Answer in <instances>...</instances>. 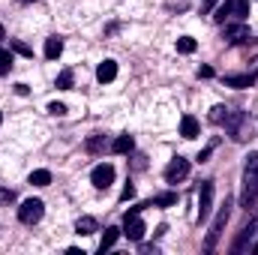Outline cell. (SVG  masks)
<instances>
[{
  "label": "cell",
  "instance_id": "obj_1",
  "mask_svg": "<svg viewBox=\"0 0 258 255\" xmlns=\"http://www.w3.org/2000/svg\"><path fill=\"white\" fill-rule=\"evenodd\" d=\"M243 207H255L258 204V153H252L246 159V168H243Z\"/></svg>",
  "mask_w": 258,
  "mask_h": 255
},
{
  "label": "cell",
  "instance_id": "obj_2",
  "mask_svg": "<svg viewBox=\"0 0 258 255\" xmlns=\"http://www.w3.org/2000/svg\"><path fill=\"white\" fill-rule=\"evenodd\" d=\"M228 216H231V201L225 198V204L219 207V213H216V219H213V225H210V231H207V237H204V249H207V252L216 249V243H219V237H222V228H225V222H228Z\"/></svg>",
  "mask_w": 258,
  "mask_h": 255
},
{
  "label": "cell",
  "instance_id": "obj_3",
  "mask_svg": "<svg viewBox=\"0 0 258 255\" xmlns=\"http://www.w3.org/2000/svg\"><path fill=\"white\" fill-rule=\"evenodd\" d=\"M246 15H249V3H246V0H225V3L216 9V21H219V24H225L228 18L243 21Z\"/></svg>",
  "mask_w": 258,
  "mask_h": 255
},
{
  "label": "cell",
  "instance_id": "obj_4",
  "mask_svg": "<svg viewBox=\"0 0 258 255\" xmlns=\"http://www.w3.org/2000/svg\"><path fill=\"white\" fill-rule=\"evenodd\" d=\"M42 213H45V204H42L39 198H27V201L18 207V219H21L24 225H36V222L42 219Z\"/></svg>",
  "mask_w": 258,
  "mask_h": 255
},
{
  "label": "cell",
  "instance_id": "obj_5",
  "mask_svg": "<svg viewBox=\"0 0 258 255\" xmlns=\"http://www.w3.org/2000/svg\"><path fill=\"white\" fill-rule=\"evenodd\" d=\"M141 207H144V204H141ZM141 207H132V210H129L126 219H123V231H120V234H126L129 240H135V243H138V240L144 237V231H147V228H144V222L138 219Z\"/></svg>",
  "mask_w": 258,
  "mask_h": 255
},
{
  "label": "cell",
  "instance_id": "obj_6",
  "mask_svg": "<svg viewBox=\"0 0 258 255\" xmlns=\"http://www.w3.org/2000/svg\"><path fill=\"white\" fill-rule=\"evenodd\" d=\"M186 174H189V159H183V156H174V159L165 165V180H168V183H180Z\"/></svg>",
  "mask_w": 258,
  "mask_h": 255
},
{
  "label": "cell",
  "instance_id": "obj_7",
  "mask_svg": "<svg viewBox=\"0 0 258 255\" xmlns=\"http://www.w3.org/2000/svg\"><path fill=\"white\" fill-rule=\"evenodd\" d=\"M90 180H93V186H96V189H108V186L114 183V165H108V162H99V165L93 168Z\"/></svg>",
  "mask_w": 258,
  "mask_h": 255
},
{
  "label": "cell",
  "instance_id": "obj_8",
  "mask_svg": "<svg viewBox=\"0 0 258 255\" xmlns=\"http://www.w3.org/2000/svg\"><path fill=\"white\" fill-rule=\"evenodd\" d=\"M210 207H213V180H204L198 192V219H207Z\"/></svg>",
  "mask_w": 258,
  "mask_h": 255
},
{
  "label": "cell",
  "instance_id": "obj_9",
  "mask_svg": "<svg viewBox=\"0 0 258 255\" xmlns=\"http://www.w3.org/2000/svg\"><path fill=\"white\" fill-rule=\"evenodd\" d=\"M258 231V216L249 222V225H243V231H240V237L234 240V246H231V252L234 255H240V252H246V246H249V240H252V234Z\"/></svg>",
  "mask_w": 258,
  "mask_h": 255
},
{
  "label": "cell",
  "instance_id": "obj_10",
  "mask_svg": "<svg viewBox=\"0 0 258 255\" xmlns=\"http://www.w3.org/2000/svg\"><path fill=\"white\" fill-rule=\"evenodd\" d=\"M222 36H225L228 42H243V39H249V27H246V24H225Z\"/></svg>",
  "mask_w": 258,
  "mask_h": 255
},
{
  "label": "cell",
  "instance_id": "obj_11",
  "mask_svg": "<svg viewBox=\"0 0 258 255\" xmlns=\"http://www.w3.org/2000/svg\"><path fill=\"white\" fill-rule=\"evenodd\" d=\"M96 78L105 84V81H114L117 78V63L114 60H102V63L96 66Z\"/></svg>",
  "mask_w": 258,
  "mask_h": 255
},
{
  "label": "cell",
  "instance_id": "obj_12",
  "mask_svg": "<svg viewBox=\"0 0 258 255\" xmlns=\"http://www.w3.org/2000/svg\"><path fill=\"white\" fill-rule=\"evenodd\" d=\"M60 54H63V39L60 36H48L45 39V57L48 60H57Z\"/></svg>",
  "mask_w": 258,
  "mask_h": 255
},
{
  "label": "cell",
  "instance_id": "obj_13",
  "mask_svg": "<svg viewBox=\"0 0 258 255\" xmlns=\"http://www.w3.org/2000/svg\"><path fill=\"white\" fill-rule=\"evenodd\" d=\"M222 81H225V87H237V90H243V87H252L255 75H225Z\"/></svg>",
  "mask_w": 258,
  "mask_h": 255
},
{
  "label": "cell",
  "instance_id": "obj_14",
  "mask_svg": "<svg viewBox=\"0 0 258 255\" xmlns=\"http://www.w3.org/2000/svg\"><path fill=\"white\" fill-rule=\"evenodd\" d=\"M180 135H183V138H195V135H198V120H195L192 114H183V120H180Z\"/></svg>",
  "mask_w": 258,
  "mask_h": 255
},
{
  "label": "cell",
  "instance_id": "obj_15",
  "mask_svg": "<svg viewBox=\"0 0 258 255\" xmlns=\"http://www.w3.org/2000/svg\"><path fill=\"white\" fill-rule=\"evenodd\" d=\"M117 237H120V228H105V234H102V243H99V252H105V249H111L114 243H117Z\"/></svg>",
  "mask_w": 258,
  "mask_h": 255
},
{
  "label": "cell",
  "instance_id": "obj_16",
  "mask_svg": "<svg viewBox=\"0 0 258 255\" xmlns=\"http://www.w3.org/2000/svg\"><path fill=\"white\" fill-rule=\"evenodd\" d=\"M132 147H135L132 135H117V138H114V144H111V150H114V153H129Z\"/></svg>",
  "mask_w": 258,
  "mask_h": 255
},
{
  "label": "cell",
  "instance_id": "obj_17",
  "mask_svg": "<svg viewBox=\"0 0 258 255\" xmlns=\"http://www.w3.org/2000/svg\"><path fill=\"white\" fill-rule=\"evenodd\" d=\"M75 231H78V234H93V231H96V219H93V216H81V219L75 222Z\"/></svg>",
  "mask_w": 258,
  "mask_h": 255
},
{
  "label": "cell",
  "instance_id": "obj_18",
  "mask_svg": "<svg viewBox=\"0 0 258 255\" xmlns=\"http://www.w3.org/2000/svg\"><path fill=\"white\" fill-rule=\"evenodd\" d=\"M87 153H102L105 150V135H93V138H87Z\"/></svg>",
  "mask_w": 258,
  "mask_h": 255
},
{
  "label": "cell",
  "instance_id": "obj_19",
  "mask_svg": "<svg viewBox=\"0 0 258 255\" xmlns=\"http://www.w3.org/2000/svg\"><path fill=\"white\" fill-rule=\"evenodd\" d=\"M30 183H33V186H48V183H51V171H45V168L33 171V174H30Z\"/></svg>",
  "mask_w": 258,
  "mask_h": 255
},
{
  "label": "cell",
  "instance_id": "obj_20",
  "mask_svg": "<svg viewBox=\"0 0 258 255\" xmlns=\"http://www.w3.org/2000/svg\"><path fill=\"white\" fill-rule=\"evenodd\" d=\"M153 204H156V207H171V204H177V195H174V192H162V195L153 198Z\"/></svg>",
  "mask_w": 258,
  "mask_h": 255
},
{
  "label": "cell",
  "instance_id": "obj_21",
  "mask_svg": "<svg viewBox=\"0 0 258 255\" xmlns=\"http://www.w3.org/2000/svg\"><path fill=\"white\" fill-rule=\"evenodd\" d=\"M177 51H180V54H192L195 51V39L192 36H180V39H177Z\"/></svg>",
  "mask_w": 258,
  "mask_h": 255
},
{
  "label": "cell",
  "instance_id": "obj_22",
  "mask_svg": "<svg viewBox=\"0 0 258 255\" xmlns=\"http://www.w3.org/2000/svg\"><path fill=\"white\" fill-rule=\"evenodd\" d=\"M57 87H60V90H69V87H72V69H63V72L57 75Z\"/></svg>",
  "mask_w": 258,
  "mask_h": 255
},
{
  "label": "cell",
  "instance_id": "obj_23",
  "mask_svg": "<svg viewBox=\"0 0 258 255\" xmlns=\"http://www.w3.org/2000/svg\"><path fill=\"white\" fill-rule=\"evenodd\" d=\"M225 117H228V108H222V105H216V108L210 111V120H213V123H225Z\"/></svg>",
  "mask_w": 258,
  "mask_h": 255
},
{
  "label": "cell",
  "instance_id": "obj_24",
  "mask_svg": "<svg viewBox=\"0 0 258 255\" xmlns=\"http://www.w3.org/2000/svg\"><path fill=\"white\" fill-rule=\"evenodd\" d=\"M12 69V54L9 51H0V75H6Z\"/></svg>",
  "mask_w": 258,
  "mask_h": 255
},
{
  "label": "cell",
  "instance_id": "obj_25",
  "mask_svg": "<svg viewBox=\"0 0 258 255\" xmlns=\"http://www.w3.org/2000/svg\"><path fill=\"white\" fill-rule=\"evenodd\" d=\"M48 111L60 117V114H66V105H63V102H51V105H48Z\"/></svg>",
  "mask_w": 258,
  "mask_h": 255
},
{
  "label": "cell",
  "instance_id": "obj_26",
  "mask_svg": "<svg viewBox=\"0 0 258 255\" xmlns=\"http://www.w3.org/2000/svg\"><path fill=\"white\" fill-rule=\"evenodd\" d=\"M129 198H135V186H132V183H126L123 192H120V201H129Z\"/></svg>",
  "mask_w": 258,
  "mask_h": 255
},
{
  "label": "cell",
  "instance_id": "obj_27",
  "mask_svg": "<svg viewBox=\"0 0 258 255\" xmlns=\"http://www.w3.org/2000/svg\"><path fill=\"white\" fill-rule=\"evenodd\" d=\"M12 48H15L18 54H24V57H30V54H33V51H30V48H27L24 42H12Z\"/></svg>",
  "mask_w": 258,
  "mask_h": 255
},
{
  "label": "cell",
  "instance_id": "obj_28",
  "mask_svg": "<svg viewBox=\"0 0 258 255\" xmlns=\"http://www.w3.org/2000/svg\"><path fill=\"white\" fill-rule=\"evenodd\" d=\"M216 3H219V0H201V12H210Z\"/></svg>",
  "mask_w": 258,
  "mask_h": 255
},
{
  "label": "cell",
  "instance_id": "obj_29",
  "mask_svg": "<svg viewBox=\"0 0 258 255\" xmlns=\"http://www.w3.org/2000/svg\"><path fill=\"white\" fill-rule=\"evenodd\" d=\"M198 75H201V78H210V75H213V69H210V66H201V69H198Z\"/></svg>",
  "mask_w": 258,
  "mask_h": 255
},
{
  "label": "cell",
  "instance_id": "obj_30",
  "mask_svg": "<svg viewBox=\"0 0 258 255\" xmlns=\"http://www.w3.org/2000/svg\"><path fill=\"white\" fill-rule=\"evenodd\" d=\"M141 255H156V246H141Z\"/></svg>",
  "mask_w": 258,
  "mask_h": 255
},
{
  "label": "cell",
  "instance_id": "obj_31",
  "mask_svg": "<svg viewBox=\"0 0 258 255\" xmlns=\"http://www.w3.org/2000/svg\"><path fill=\"white\" fill-rule=\"evenodd\" d=\"M3 39H6V30H3V24H0V42H3Z\"/></svg>",
  "mask_w": 258,
  "mask_h": 255
},
{
  "label": "cell",
  "instance_id": "obj_32",
  "mask_svg": "<svg viewBox=\"0 0 258 255\" xmlns=\"http://www.w3.org/2000/svg\"><path fill=\"white\" fill-rule=\"evenodd\" d=\"M252 252H255V255H258V246H252Z\"/></svg>",
  "mask_w": 258,
  "mask_h": 255
},
{
  "label": "cell",
  "instance_id": "obj_33",
  "mask_svg": "<svg viewBox=\"0 0 258 255\" xmlns=\"http://www.w3.org/2000/svg\"><path fill=\"white\" fill-rule=\"evenodd\" d=\"M21 3H33V0H21Z\"/></svg>",
  "mask_w": 258,
  "mask_h": 255
},
{
  "label": "cell",
  "instance_id": "obj_34",
  "mask_svg": "<svg viewBox=\"0 0 258 255\" xmlns=\"http://www.w3.org/2000/svg\"><path fill=\"white\" fill-rule=\"evenodd\" d=\"M0 120H3V114H0Z\"/></svg>",
  "mask_w": 258,
  "mask_h": 255
},
{
  "label": "cell",
  "instance_id": "obj_35",
  "mask_svg": "<svg viewBox=\"0 0 258 255\" xmlns=\"http://www.w3.org/2000/svg\"><path fill=\"white\" fill-rule=\"evenodd\" d=\"M255 117H258V111H255Z\"/></svg>",
  "mask_w": 258,
  "mask_h": 255
}]
</instances>
